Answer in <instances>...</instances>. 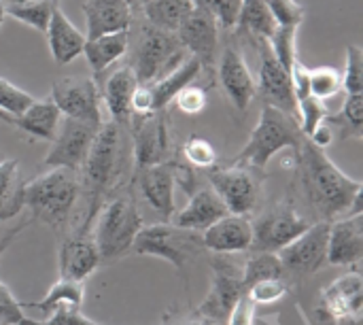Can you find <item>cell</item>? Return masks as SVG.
I'll return each mask as SVG.
<instances>
[{
  "label": "cell",
  "mask_w": 363,
  "mask_h": 325,
  "mask_svg": "<svg viewBox=\"0 0 363 325\" xmlns=\"http://www.w3.org/2000/svg\"><path fill=\"white\" fill-rule=\"evenodd\" d=\"M285 294H287L285 279H268L249 287L245 296L251 300V304H272V302H279Z\"/></svg>",
  "instance_id": "45"
},
{
  "label": "cell",
  "mask_w": 363,
  "mask_h": 325,
  "mask_svg": "<svg viewBox=\"0 0 363 325\" xmlns=\"http://www.w3.org/2000/svg\"><path fill=\"white\" fill-rule=\"evenodd\" d=\"M0 321L6 325H40V321L28 319L23 315V307L11 294V290L0 281Z\"/></svg>",
  "instance_id": "44"
},
{
  "label": "cell",
  "mask_w": 363,
  "mask_h": 325,
  "mask_svg": "<svg viewBox=\"0 0 363 325\" xmlns=\"http://www.w3.org/2000/svg\"><path fill=\"white\" fill-rule=\"evenodd\" d=\"M174 34L185 53L202 64V70H213L217 62L219 26L208 11H204L202 6H194V11L185 17Z\"/></svg>",
  "instance_id": "16"
},
{
  "label": "cell",
  "mask_w": 363,
  "mask_h": 325,
  "mask_svg": "<svg viewBox=\"0 0 363 325\" xmlns=\"http://www.w3.org/2000/svg\"><path fill=\"white\" fill-rule=\"evenodd\" d=\"M172 325H211V324H208V321H204L202 317L194 315L191 319H183V321H179V324H172Z\"/></svg>",
  "instance_id": "49"
},
{
  "label": "cell",
  "mask_w": 363,
  "mask_h": 325,
  "mask_svg": "<svg viewBox=\"0 0 363 325\" xmlns=\"http://www.w3.org/2000/svg\"><path fill=\"white\" fill-rule=\"evenodd\" d=\"M45 325H102L98 321L87 319L81 313V307L77 304H60L55 311H51L47 315V321H43Z\"/></svg>",
  "instance_id": "47"
},
{
  "label": "cell",
  "mask_w": 363,
  "mask_h": 325,
  "mask_svg": "<svg viewBox=\"0 0 363 325\" xmlns=\"http://www.w3.org/2000/svg\"><path fill=\"white\" fill-rule=\"evenodd\" d=\"M136 87H138V79L130 64L119 66L117 70L111 72V77L106 79V83L100 92L102 106H106L111 121L128 128V123L132 119V96H134Z\"/></svg>",
  "instance_id": "25"
},
{
  "label": "cell",
  "mask_w": 363,
  "mask_h": 325,
  "mask_svg": "<svg viewBox=\"0 0 363 325\" xmlns=\"http://www.w3.org/2000/svg\"><path fill=\"white\" fill-rule=\"evenodd\" d=\"M342 89L347 94H363V49L359 45L347 47V68L342 72Z\"/></svg>",
  "instance_id": "43"
},
{
  "label": "cell",
  "mask_w": 363,
  "mask_h": 325,
  "mask_svg": "<svg viewBox=\"0 0 363 325\" xmlns=\"http://www.w3.org/2000/svg\"><path fill=\"white\" fill-rule=\"evenodd\" d=\"M181 151H183V158L189 162V166L204 168V170L217 166V151H215V147H213L206 138H202V136H189V138L183 143Z\"/></svg>",
  "instance_id": "40"
},
{
  "label": "cell",
  "mask_w": 363,
  "mask_h": 325,
  "mask_svg": "<svg viewBox=\"0 0 363 325\" xmlns=\"http://www.w3.org/2000/svg\"><path fill=\"white\" fill-rule=\"evenodd\" d=\"M0 325H6V324H2V321H0Z\"/></svg>",
  "instance_id": "54"
},
{
  "label": "cell",
  "mask_w": 363,
  "mask_h": 325,
  "mask_svg": "<svg viewBox=\"0 0 363 325\" xmlns=\"http://www.w3.org/2000/svg\"><path fill=\"white\" fill-rule=\"evenodd\" d=\"M26 181L17 160L0 162V219L11 221L26 209Z\"/></svg>",
  "instance_id": "30"
},
{
  "label": "cell",
  "mask_w": 363,
  "mask_h": 325,
  "mask_svg": "<svg viewBox=\"0 0 363 325\" xmlns=\"http://www.w3.org/2000/svg\"><path fill=\"white\" fill-rule=\"evenodd\" d=\"M30 224V219H17V221H2L0 219V255L9 249V245L15 241V236Z\"/></svg>",
  "instance_id": "48"
},
{
  "label": "cell",
  "mask_w": 363,
  "mask_h": 325,
  "mask_svg": "<svg viewBox=\"0 0 363 325\" xmlns=\"http://www.w3.org/2000/svg\"><path fill=\"white\" fill-rule=\"evenodd\" d=\"M130 185L138 189L145 202L162 217V221H170L177 213L174 204V168L172 160L164 164H153L145 168L132 170Z\"/></svg>",
  "instance_id": "17"
},
{
  "label": "cell",
  "mask_w": 363,
  "mask_h": 325,
  "mask_svg": "<svg viewBox=\"0 0 363 325\" xmlns=\"http://www.w3.org/2000/svg\"><path fill=\"white\" fill-rule=\"evenodd\" d=\"M285 270L281 264L279 253H251L242 266V287L245 294L249 287H253L259 281L268 279H285Z\"/></svg>",
  "instance_id": "36"
},
{
  "label": "cell",
  "mask_w": 363,
  "mask_h": 325,
  "mask_svg": "<svg viewBox=\"0 0 363 325\" xmlns=\"http://www.w3.org/2000/svg\"><path fill=\"white\" fill-rule=\"evenodd\" d=\"M98 126L62 117L57 132L51 141V147L43 160L45 168H66L79 172L85 164V158L96 138Z\"/></svg>",
  "instance_id": "13"
},
{
  "label": "cell",
  "mask_w": 363,
  "mask_h": 325,
  "mask_svg": "<svg viewBox=\"0 0 363 325\" xmlns=\"http://www.w3.org/2000/svg\"><path fill=\"white\" fill-rule=\"evenodd\" d=\"M34 102V96L28 94L26 89L17 87L15 83H11L9 79L0 77V111L11 115V117H17L21 115L30 104Z\"/></svg>",
  "instance_id": "41"
},
{
  "label": "cell",
  "mask_w": 363,
  "mask_h": 325,
  "mask_svg": "<svg viewBox=\"0 0 363 325\" xmlns=\"http://www.w3.org/2000/svg\"><path fill=\"white\" fill-rule=\"evenodd\" d=\"M4 17H6V13H4V6H2V2H0V26H2Z\"/></svg>",
  "instance_id": "52"
},
{
  "label": "cell",
  "mask_w": 363,
  "mask_h": 325,
  "mask_svg": "<svg viewBox=\"0 0 363 325\" xmlns=\"http://www.w3.org/2000/svg\"><path fill=\"white\" fill-rule=\"evenodd\" d=\"M83 298H85V285L83 283L70 281V279H57L49 287L47 296L43 300H38V302L28 304V309H34V311H38L43 315H49L60 304H77V307H81Z\"/></svg>",
  "instance_id": "35"
},
{
  "label": "cell",
  "mask_w": 363,
  "mask_h": 325,
  "mask_svg": "<svg viewBox=\"0 0 363 325\" xmlns=\"http://www.w3.org/2000/svg\"><path fill=\"white\" fill-rule=\"evenodd\" d=\"M0 121H4V123H11V126H13V117H11V115H6V113H2V111H0Z\"/></svg>",
  "instance_id": "50"
},
{
  "label": "cell",
  "mask_w": 363,
  "mask_h": 325,
  "mask_svg": "<svg viewBox=\"0 0 363 325\" xmlns=\"http://www.w3.org/2000/svg\"><path fill=\"white\" fill-rule=\"evenodd\" d=\"M185 57L187 53L174 32L145 23L132 43L130 66L138 79V85H149L177 68Z\"/></svg>",
  "instance_id": "7"
},
{
  "label": "cell",
  "mask_w": 363,
  "mask_h": 325,
  "mask_svg": "<svg viewBox=\"0 0 363 325\" xmlns=\"http://www.w3.org/2000/svg\"><path fill=\"white\" fill-rule=\"evenodd\" d=\"M300 181L311 206L321 221H334L340 215L362 213V181L342 172L325 153V149L304 138L298 151Z\"/></svg>",
  "instance_id": "2"
},
{
  "label": "cell",
  "mask_w": 363,
  "mask_h": 325,
  "mask_svg": "<svg viewBox=\"0 0 363 325\" xmlns=\"http://www.w3.org/2000/svg\"><path fill=\"white\" fill-rule=\"evenodd\" d=\"M45 34H47L51 57L57 66H66V64L74 62L79 55H83L87 36L68 19V15L60 6L53 9Z\"/></svg>",
  "instance_id": "23"
},
{
  "label": "cell",
  "mask_w": 363,
  "mask_h": 325,
  "mask_svg": "<svg viewBox=\"0 0 363 325\" xmlns=\"http://www.w3.org/2000/svg\"><path fill=\"white\" fill-rule=\"evenodd\" d=\"M217 77L223 94L234 104V109L247 111L251 100L257 96V83L249 70V64L236 47L228 45L221 51L217 62Z\"/></svg>",
  "instance_id": "18"
},
{
  "label": "cell",
  "mask_w": 363,
  "mask_h": 325,
  "mask_svg": "<svg viewBox=\"0 0 363 325\" xmlns=\"http://www.w3.org/2000/svg\"><path fill=\"white\" fill-rule=\"evenodd\" d=\"M128 49H130V30L87 38L85 47H83V55H85L87 66L91 70V79L98 81L100 75L108 66H113L121 55H125Z\"/></svg>",
  "instance_id": "27"
},
{
  "label": "cell",
  "mask_w": 363,
  "mask_h": 325,
  "mask_svg": "<svg viewBox=\"0 0 363 325\" xmlns=\"http://www.w3.org/2000/svg\"><path fill=\"white\" fill-rule=\"evenodd\" d=\"M308 89L311 96L325 102L342 92V72L334 66L308 68Z\"/></svg>",
  "instance_id": "37"
},
{
  "label": "cell",
  "mask_w": 363,
  "mask_h": 325,
  "mask_svg": "<svg viewBox=\"0 0 363 325\" xmlns=\"http://www.w3.org/2000/svg\"><path fill=\"white\" fill-rule=\"evenodd\" d=\"M2 6H4L6 17H13L38 32H45L57 2L55 0H19V2H9Z\"/></svg>",
  "instance_id": "34"
},
{
  "label": "cell",
  "mask_w": 363,
  "mask_h": 325,
  "mask_svg": "<svg viewBox=\"0 0 363 325\" xmlns=\"http://www.w3.org/2000/svg\"><path fill=\"white\" fill-rule=\"evenodd\" d=\"M321 304L336 319L359 321L363 309V281L357 272L342 275L321 292Z\"/></svg>",
  "instance_id": "24"
},
{
  "label": "cell",
  "mask_w": 363,
  "mask_h": 325,
  "mask_svg": "<svg viewBox=\"0 0 363 325\" xmlns=\"http://www.w3.org/2000/svg\"><path fill=\"white\" fill-rule=\"evenodd\" d=\"M40 325H45V324H40Z\"/></svg>",
  "instance_id": "55"
},
{
  "label": "cell",
  "mask_w": 363,
  "mask_h": 325,
  "mask_svg": "<svg viewBox=\"0 0 363 325\" xmlns=\"http://www.w3.org/2000/svg\"><path fill=\"white\" fill-rule=\"evenodd\" d=\"M130 2V6L132 9H136V6H143V0H128Z\"/></svg>",
  "instance_id": "51"
},
{
  "label": "cell",
  "mask_w": 363,
  "mask_h": 325,
  "mask_svg": "<svg viewBox=\"0 0 363 325\" xmlns=\"http://www.w3.org/2000/svg\"><path fill=\"white\" fill-rule=\"evenodd\" d=\"M253 226V243L251 253H279L285 249L291 241H296L300 234H304L311 226L308 219H304L296 204L285 198L277 202L272 209H268L264 215H259Z\"/></svg>",
  "instance_id": "9"
},
{
  "label": "cell",
  "mask_w": 363,
  "mask_h": 325,
  "mask_svg": "<svg viewBox=\"0 0 363 325\" xmlns=\"http://www.w3.org/2000/svg\"><path fill=\"white\" fill-rule=\"evenodd\" d=\"M2 160H4V155H2V151H0V162H2Z\"/></svg>",
  "instance_id": "53"
},
{
  "label": "cell",
  "mask_w": 363,
  "mask_h": 325,
  "mask_svg": "<svg viewBox=\"0 0 363 325\" xmlns=\"http://www.w3.org/2000/svg\"><path fill=\"white\" fill-rule=\"evenodd\" d=\"M87 38L132 28L134 9L128 0H85L83 4Z\"/></svg>",
  "instance_id": "22"
},
{
  "label": "cell",
  "mask_w": 363,
  "mask_h": 325,
  "mask_svg": "<svg viewBox=\"0 0 363 325\" xmlns=\"http://www.w3.org/2000/svg\"><path fill=\"white\" fill-rule=\"evenodd\" d=\"M49 98L60 109L62 117L85 121L98 128L104 123L102 94L98 81L91 77H62L53 81Z\"/></svg>",
  "instance_id": "12"
},
{
  "label": "cell",
  "mask_w": 363,
  "mask_h": 325,
  "mask_svg": "<svg viewBox=\"0 0 363 325\" xmlns=\"http://www.w3.org/2000/svg\"><path fill=\"white\" fill-rule=\"evenodd\" d=\"M213 281L211 292L200 302L196 315L211 325H228L236 304L245 296L242 266L228 255H213Z\"/></svg>",
  "instance_id": "8"
},
{
  "label": "cell",
  "mask_w": 363,
  "mask_h": 325,
  "mask_svg": "<svg viewBox=\"0 0 363 325\" xmlns=\"http://www.w3.org/2000/svg\"><path fill=\"white\" fill-rule=\"evenodd\" d=\"M174 102H177V109L185 115H200L204 109H206V102H208V96H206V89L202 85H194L189 83L187 87H183L177 96H174Z\"/></svg>",
  "instance_id": "46"
},
{
  "label": "cell",
  "mask_w": 363,
  "mask_h": 325,
  "mask_svg": "<svg viewBox=\"0 0 363 325\" xmlns=\"http://www.w3.org/2000/svg\"><path fill=\"white\" fill-rule=\"evenodd\" d=\"M81 198L79 172L66 168H49L26 183V209L32 219L55 230L68 226L72 211Z\"/></svg>",
  "instance_id": "4"
},
{
  "label": "cell",
  "mask_w": 363,
  "mask_h": 325,
  "mask_svg": "<svg viewBox=\"0 0 363 325\" xmlns=\"http://www.w3.org/2000/svg\"><path fill=\"white\" fill-rule=\"evenodd\" d=\"M302 143L304 134L300 130L298 119L270 104H264L259 121L253 128L247 145L234 155L230 164L249 166L264 172V168L277 153H281L283 149H294L298 153Z\"/></svg>",
  "instance_id": "5"
},
{
  "label": "cell",
  "mask_w": 363,
  "mask_h": 325,
  "mask_svg": "<svg viewBox=\"0 0 363 325\" xmlns=\"http://www.w3.org/2000/svg\"><path fill=\"white\" fill-rule=\"evenodd\" d=\"M332 221L311 224L304 234L291 241L279 251L285 275L289 277H311L328 264V236Z\"/></svg>",
  "instance_id": "14"
},
{
  "label": "cell",
  "mask_w": 363,
  "mask_h": 325,
  "mask_svg": "<svg viewBox=\"0 0 363 325\" xmlns=\"http://www.w3.org/2000/svg\"><path fill=\"white\" fill-rule=\"evenodd\" d=\"M253 243V226L249 215L228 213L202 232V245L215 255H232L249 251Z\"/></svg>",
  "instance_id": "20"
},
{
  "label": "cell",
  "mask_w": 363,
  "mask_h": 325,
  "mask_svg": "<svg viewBox=\"0 0 363 325\" xmlns=\"http://www.w3.org/2000/svg\"><path fill=\"white\" fill-rule=\"evenodd\" d=\"M194 6V0H147L143 4V13L147 23L160 30L177 32Z\"/></svg>",
  "instance_id": "31"
},
{
  "label": "cell",
  "mask_w": 363,
  "mask_h": 325,
  "mask_svg": "<svg viewBox=\"0 0 363 325\" xmlns=\"http://www.w3.org/2000/svg\"><path fill=\"white\" fill-rule=\"evenodd\" d=\"M328 126H334L340 138H362L363 136V94H347V100L338 113H328Z\"/></svg>",
  "instance_id": "33"
},
{
  "label": "cell",
  "mask_w": 363,
  "mask_h": 325,
  "mask_svg": "<svg viewBox=\"0 0 363 325\" xmlns=\"http://www.w3.org/2000/svg\"><path fill=\"white\" fill-rule=\"evenodd\" d=\"M274 19L268 11L266 0H242L236 28L253 43L268 40L274 32Z\"/></svg>",
  "instance_id": "32"
},
{
  "label": "cell",
  "mask_w": 363,
  "mask_h": 325,
  "mask_svg": "<svg viewBox=\"0 0 363 325\" xmlns=\"http://www.w3.org/2000/svg\"><path fill=\"white\" fill-rule=\"evenodd\" d=\"M202 64L187 55L177 68H172L170 72H166L164 77H160L157 81L149 83V89H151V98H153V113L157 111H164L172 100L174 96L187 87L189 83H194L200 75H202Z\"/></svg>",
  "instance_id": "28"
},
{
  "label": "cell",
  "mask_w": 363,
  "mask_h": 325,
  "mask_svg": "<svg viewBox=\"0 0 363 325\" xmlns=\"http://www.w3.org/2000/svg\"><path fill=\"white\" fill-rule=\"evenodd\" d=\"M128 134L132 143L134 170L172 160V136L164 111L149 115H132L128 123Z\"/></svg>",
  "instance_id": "11"
},
{
  "label": "cell",
  "mask_w": 363,
  "mask_h": 325,
  "mask_svg": "<svg viewBox=\"0 0 363 325\" xmlns=\"http://www.w3.org/2000/svg\"><path fill=\"white\" fill-rule=\"evenodd\" d=\"M204 251L200 232L179 228L170 221L143 226L132 245V253L166 260L181 272H185L187 266Z\"/></svg>",
  "instance_id": "6"
},
{
  "label": "cell",
  "mask_w": 363,
  "mask_h": 325,
  "mask_svg": "<svg viewBox=\"0 0 363 325\" xmlns=\"http://www.w3.org/2000/svg\"><path fill=\"white\" fill-rule=\"evenodd\" d=\"M94 243L100 253V264H113L132 251L134 238L140 232L143 215L136 202L134 187L128 185L113 194L96 213Z\"/></svg>",
  "instance_id": "3"
},
{
  "label": "cell",
  "mask_w": 363,
  "mask_h": 325,
  "mask_svg": "<svg viewBox=\"0 0 363 325\" xmlns=\"http://www.w3.org/2000/svg\"><path fill=\"white\" fill-rule=\"evenodd\" d=\"M363 258V217L347 215L330 224L328 236V264L355 266Z\"/></svg>",
  "instance_id": "21"
},
{
  "label": "cell",
  "mask_w": 363,
  "mask_h": 325,
  "mask_svg": "<svg viewBox=\"0 0 363 325\" xmlns=\"http://www.w3.org/2000/svg\"><path fill=\"white\" fill-rule=\"evenodd\" d=\"M62 121V113L60 109L53 104L51 98H43L36 100L17 117H13V126L19 128L23 134H28L30 138H38V141H53L57 126Z\"/></svg>",
  "instance_id": "29"
},
{
  "label": "cell",
  "mask_w": 363,
  "mask_h": 325,
  "mask_svg": "<svg viewBox=\"0 0 363 325\" xmlns=\"http://www.w3.org/2000/svg\"><path fill=\"white\" fill-rule=\"evenodd\" d=\"M100 266V253L91 238L89 230L77 228L72 234H68L57 253V270L60 279H70L85 283L87 277H91Z\"/></svg>",
  "instance_id": "19"
},
{
  "label": "cell",
  "mask_w": 363,
  "mask_h": 325,
  "mask_svg": "<svg viewBox=\"0 0 363 325\" xmlns=\"http://www.w3.org/2000/svg\"><path fill=\"white\" fill-rule=\"evenodd\" d=\"M325 117H328V109L315 96H304L298 100V123L304 138H308L325 121Z\"/></svg>",
  "instance_id": "39"
},
{
  "label": "cell",
  "mask_w": 363,
  "mask_h": 325,
  "mask_svg": "<svg viewBox=\"0 0 363 325\" xmlns=\"http://www.w3.org/2000/svg\"><path fill=\"white\" fill-rule=\"evenodd\" d=\"M259 175V170L238 164L208 168L211 187L232 215H251L255 211L262 198Z\"/></svg>",
  "instance_id": "10"
},
{
  "label": "cell",
  "mask_w": 363,
  "mask_h": 325,
  "mask_svg": "<svg viewBox=\"0 0 363 325\" xmlns=\"http://www.w3.org/2000/svg\"><path fill=\"white\" fill-rule=\"evenodd\" d=\"M268 45L277 60L289 70L298 60V28L296 26H274V32L268 38Z\"/></svg>",
  "instance_id": "38"
},
{
  "label": "cell",
  "mask_w": 363,
  "mask_h": 325,
  "mask_svg": "<svg viewBox=\"0 0 363 325\" xmlns=\"http://www.w3.org/2000/svg\"><path fill=\"white\" fill-rule=\"evenodd\" d=\"M259 49V75H257V92L264 98V104H270L291 117L298 119V100L291 85L289 70L277 60L268 40L255 43Z\"/></svg>",
  "instance_id": "15"
},
{
  "label": "cell",
  "mask_w": 363,
  "mask_h": 325,
  "mask_svg": "<svg viewBox=\"0 0 363 325\" xmlns=\"http://www.w3.org/2000/svg\"><path fill=\"white\" fill-rule=\"evenodd\" d=\"M134 162H132V143L128 128L115 123V121H104L96 138L91 143V149L85 158L83 168L79 170L81 179V194H85V217L81 221V230H89L96 213L100 206L117 192L128 187L125 183L128 175L132 177Z\"/></svg>",
  "instance_id": "1"
},
{
  "label": "cell",
  "mask_w": 363,
  "mask_h": 325,
  "mask_svg": "<svg viewBox=\"0 0 363 325\" xmlns=\"http://www.w3.org/2000/svg\"><path fill=\"white\" fill-rule=\"evenodd\" d=\"M196 6H202L204 11H208L217 26L223 30H234L238 23V15H240V4L242 0H194Z\"/></svg>",
  "instance_id": "42"
},
{
  "label": "cell",
  "mask_w": 363,
  "mask_h": 325,
  "mask_svg": "<svg viewBox=\"0 0 363 325\" xmlns=\"http://www.w3.org/2000/svg\"><path fill=\"white\" fill-rule=\"evenodd\" d=\"M225 215H228V209L221 202V198L213 192V187H202L189 196V202L185 204V209L172 215L170 224L185 228V230L204 232L208 226H213Z\"/></svg>",
  "instance_id": "26"
}]
</instances>
